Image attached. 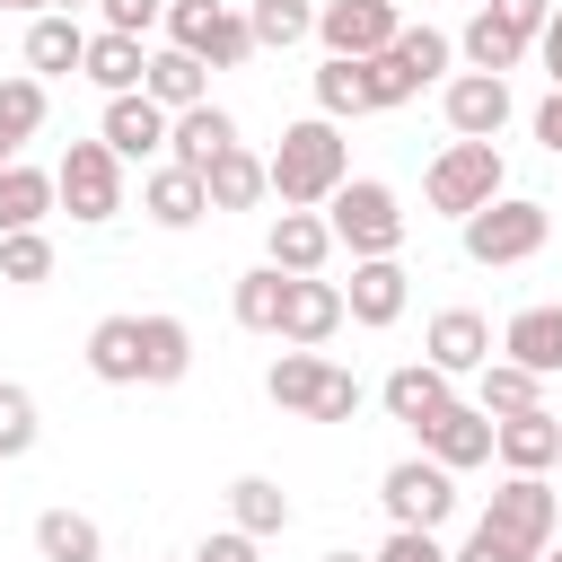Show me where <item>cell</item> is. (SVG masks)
I'll return each mask as SVG.
<instances>
[{"instance_id": "1", "label": "cell", "mask_w": 562, "mask_h": 562, "mask_svg": "<svg viewBox=\"0 0 562 562\" xmlns=\"http://www.w3.org/2000/svg\"><path fill=\"white\" fill-rule=\"evenodd\" d=\"M263 167H272V202H281V211H325V202L351 184V140H342V123L307 114V123L281 132V149H272Z\"/></svg>"}, {"instance_id": "2", "label": "cell", "mask_w": 562, "mask_h": 562, "mask_svg": "<svg viewBox=\"0 0 562 562\" xmlns=\"http://www.w3.org/2000/svg\"><path fill=\"white\" fill-rule=\"evenodd\" d=\"M501 193H509L501 140H448V149L430 158V176H422V202H430L439 220H474V211L501 202Z\"/></svg>"}, {"instance_id": "3", "label": "cell", "mask_w": 562, "mask_h": 562, "mask_svg": "<svg viewBox=\"0 0 562 562\" xmlns=\"http://www.w3.org/2000/svg\"><path fill=\"white\" fill-rule=\"evenodd\" d=\"M457 237H465V263L501 272V263H527V255H544V237H553V211H544L536 193H501V202H483L474 220H457Z\"/></svg>"}, {"instance_id": "4", "label": "cell", "mask_w": 562, "mask_h": 562, "mask_svg": "<svg viewBox=\"0 0 562 562\" xmlns=\"http://www.w3.org/2000/svg\"><path fill=\"white\" fill-rule=\"evenodd\" d=\"M263 395H272L281 413H299V422H351V413H360V378L334 369L325 351H281V360L263 369Z\"/></svg>"}, {"instance_id": "5", "label": "cell", "mask_w": 562, "mask_h": 562, "mask_svg": "<svg viewBox=\"0 0 562 562\" xmlns=\"http://www.w3.org/2000/svg\"><path fill=\"white\" fill-rule=\"evenodd\" d=\"M325 228H334V246H351V263H378V255L404 246V202H395V184L351 176V184L325 202Z\"/></svg>"}, {"instance_id": "6", "label": "cell", "mask_w": 562, "mask_h": 562, "mask_svg": "<svg viewBox=\"0 0 562 562\" xmlns=\"http://www.w3.org/2000/svg\"><path fill=\"white\" fill-rule=\"evenodd\" d=\"M474 527L509 536V544L536 562V553H553V527H562V492H553L544 474H501V492L483 501V518H474Z\"/></svg>"}, {"instance_id": "7", "label": "cell", "mask_w": 562, "mask_h": 562, "mask_svg": "<svg viewBox=\"0 0 562 562\" xmlns=\"http://www.w3.org/2000/svg\"><path fill=\"white\" fill-rule=\"evenodd\" d=\"M378 509H386V527H422V536H439L448 509H457V474L430 465V457H395V465L378 474Z\"/></svg>"}, {"instance_id": "8", "label": "cell", "mask_w": 562, "mask_h": 562, "mask_svg": "<svg viewBox=\"0 0 562 562\" xmlns=\"http://www.w3.org/2000/svg\"><path fill=\"white\" fill-rule=\"evenodd\" d=\"M167 44L193 53V61H211V70H237L255 53V26L228 0H167Z\"/></svg>"}, {"instance_id": "9", "label": "cell", "mask_w": 562, "mask_h": 562, "mask_svg": "<svg viewBox=\"0 0 562 562\" xmlns=\"http://www.w3.org/2000/svg\"><path fill=\"white\" fill-rule=\"evenodd\" d=\"M53 184H61V211H70L79 228H105V220L123 211V158H114L105 140H70L61 167H53Z\"/></svg>"}, {"instance_id": "10", "label": "cell", "mask_w": 562, "mask_h": 562, "mask_svg": "<svg viewBox=\"0 0 562 562\" xmlns=\"http://www.w3.org/2000/svg\"><path fill=\"white\" fill-rule=\"evenodd\" d=\"M395 35H404L395 0H316V44L334 61H378Z\"/></svg>"}, {"instance_id": "11", "label": "cell", "mask_w": 562, "mask_h": 562, "mask_svg": "<svg viewBox=\"0 0 562 562\" xmlns=\"http://www.w3.org/2000/svg\"><path fill=\"white\" fill-rule=\"evenodd\" d=\"M342 325H351L342 281H325V272H290V299H281V342H290V351H316V342H334Z\"/></svg>"}, {"instance_id": "12", "label": "cell", "mask_w": 562, "mask_h": 562, "mask_svg": "<svg viewBox=\"0 0 562 562\" xmlns=\"http://www.w3.org/2000/svg\"><path fill=\"white\" fill-rule=\"evenodd\" d=\"M492 430H501V422H492L483 404H465V395H457V404H448L439 422H422L413 439H422V457H430V465L465 474V465H492Z\"/></svg>"}, {"instance_id": "13", "label": "cell", "mask_w": 562, "mask_h": 562, "mask_svg": "<svg viewBox=\"0 0 562 562\" xmlns=\"http://www.w3.org/2000/svg\"><path fill=\"white\" fill-rule=\"evenodd\" d=\"M439 114H448L457 140H501V123H509V79H492V70H457V79L439 88Z\"/></svg>"}, {"instance_id": "14", "label": "cell", "mask_w": 562, "mask_h": 562, "mask_svg": "<svg viewBox=\"0 0 562 562\" xmlns=\"http://www.w3.org/2000/svg\"><path fill=\"white\" fill-rule=\"evenodd\" d=\"M167 123H176V114H167V105H149V97L132 88V97H105L97 140H105L123 167H132V158H149V167H158V158H167Z\"/></svg>"}, {"instance_id": "15", "label": "cell", "mask_w": 562, "mask_h": 562, "mask_svg": "<svg viewBox=\"0 0 562 562\" xmlns=\"http://www.w3.org/2000/svg\"><path fill=\"white\" fill-rule=\"evenodd\" d=\"M422 360L448 369V378H474V369L492 360V316H483V307H439L430 334H422Z\"/></svg>"}, {"instance_id": "16", "label": "cell", "mask_w": 562, "mask_h": 562, "mask_svg": "<svg viewBox=\"0 0 562 562\" xmlns=\"http://www.w3.org/2000/svg\"><path fill=\"white\" fill-rule=\"evenodd\" d=\"M140 211H149V228H202V211H211V184L193 176V167H176V158H158L149 176H140Z\"/></svg>"}, {"instance_id": "17", "label": "cell", "mask_w": 562, "mask_h": 562, "mask_svg": "<svg viewBox=\"0 0 562 562\" xmlns=\"http://www.w3.org/2000/svg\"><path fill=\"white\" fill-rule=\"evenodd\" d=\"M404 299H413V272L395 263V255H378V263H351V281H342V307H351V325H395L404 316Z\"/></svg>"}, {"instance_id": "18", "label": "cell", "mask_w": 562, "mask_h": 562, "mask_svg": "<svg viewBox=\"0 0 562 562\" xmlns=\"http://www.w3.org/2000/svg\"><path fill=\"white\" fill-rule=\"evenodd\" d=\"M378 404H386L404 430H422V422H439V413L457 404V378H448V369H430V360H404V369H386Z\"/></svg>"}, {"instance_id": "19", "label": "cell", "mask_w": 562, "mask_h": 562, "mask_svg": "<svg viewBox=\"0 0 562 562\" xmlns=\"http://www.w3.org/2000/svg\"><path fill=\"white\" fill-rule=\"evenodd\" d=\"M325 255H334L325 211H272V220H263V263H281V272H325Z\"/></svg>"}, {"instance_id": "20", "label": "cell", "mask_w": 562, "mask_h": 562, "mask_svg": "<svg viewBox=\"0 0 562 562\" xmlns=\"http://www.w3.org/2000/svg\"><path fill=\"white\" fill-rule=\"evenodd\" d=\"M492 457H501V474H553L562 465V422L553 413H509L492 430Z\"/></svg>"}, {"instance_id": "21", "label": "cell", "mask_w": 562, "mask_h": 562, "mask_svg": "<svg viewBox=\"0 0 562 562\" xmlns=\"http://www.w3.org/2000/svg\"><path fill=\"white\" fill-rule=\"evenodd\" d=\"M140 97H149V105H167V114H193V105H211V61H193V53L158 44V53H149V70H140Z\"/></svg>"}, {"instance_id": "22", "label": "cell", "mask_w": 562, "mask_h": 562, "mask_svg": "<svg viewBox=\"0 0 562 562\" xmlns=\"http://www.w3.org/2000/svg\"><path fill=\"white\" fill-rule=\"evenodd\" d=\"M79 61H88V26H79L70 9L26 18V70H35V79H70Z\"/></svg>"}, {"instance_id": "23", "label": "cell", "mask_w": 562, "mask_h": 562, "mask_svg": "<svg viewBox=\"0 0 562 562\" xmlns=\"http://www.w3.org/2000/svg\"><path fill=\"white\" fill-rule=\"evenodd\" d=\"M501 360H518L536 378H562V307H518L501 325Z\"/></svg>"}, {"instance_id": "24", "label": "cell", "mask_w": 562, "mask_h": 562, "mask_svg": "<svg viewBox=\"0 0 562 562\" xmlns=\"http://www.w3.org/2000/svg\"><path fill=\"white\" fill-rule=\"evenodd\" d=\"M220 149H237V114H228V105H193V114H176V123H167V158H176V167H193V176H202Z\"/></svg>"}, {"instance_id": "25", "label": "cell", "mask_w": 562, "mask_h": 562, "mask_svg": "<svg viewBox=\"0 0 562 562\" xmlns=\"http://www.w3.org/2000/svg\"><path fill=\"white\" fill-rule=\"evenodd\" d=\"M88 378L97 386H140V316H97L88 325Z\"/></svg>"}, {"instance_id": "26", "label": "cell", "mask_w": 562, "mask_h": 562, "mask_svg": "<svg viewBox=\"0 0 562 562\" xmlns=\"http://www.w3.org/2000/svg\"><path fill=\"white\" fill-rule=\"evenodd\" d=\"M140 70H149L140 35H114V26H97V35H88V61H79V79H88V88L132 97V88H140Z\"/></svg>"}, {"instance_id": "27", "label": "cell", "mask_w": 562, "mask_h": 562, "mask_svg": "<svg viewBox=\"0 0 562 562\" xmlns=\"http://www.w3.org/2000/svg\"><path fill=\"white\" fill-rule=\"evenodd\" d=\"M202 184H211V211H255V202L272 193V167L237 140V149H220V158L202 167Z\"/></svg>"}, {"instance_id": "28", "label": "cell", "mask_w": 562, "mask_h": 562, "mask_svg": "<svg viewBox=\"0 0 562 562\" xmlns=\"http://www.w3.org/2000/svg\"><path fill=\"white\" fill-rule=\"evenodd\" d=\"M184 369H193V325L140 316V386H184Z\"/></svg>"}, {"instance_id": "29", "label": "cell", "mask_w": 562, "mask_h": 562, "mask_svg": "<svg viewBox=\"0 0 562 562\" xmlns=\"http://www.w3.org/2000/svg\"><path fill=\"white\" fill-rule=\"evenodd\" d=\"M61 202V184H53V167H0V237H18V228H44V211Z\"/></svg>"}, {"instance_id": "30", "label": "cell", "mask_w": 562, "mask_h": 562, "mask_svg": "<svg viewBox=\"0 0 562 562\" xmlns=\"http://www.w3.org/2000/svg\"><path fill=\"white\" fill-rule=\"evenodd\" d=\"M474 404H483L492 422H509V413H544V378L518 369V360H483V369H474Z\"/></svg>"}, {"instance_id": "31", "label": "cell", "mask_w": 562, "mask_h": 562, "mask_svg": "<svg viewBox=\"0 0 562 562\" xmlns=\"http://www.w3.org/2000/svg\"><path fill=\"white\" fill-rule=\"evenodd\" d=\"M35 132H44V79L18 70V79H0V167H18Z\"/></svg>"}, {"instance_id": "32", "label": "cell", "mask_w": 562, "mask_h": 562, "mask_svg": "<svg viewBox=\"0 0 562 562\" xmlns=\"http://www.w3.org/2000/svg\"><path fill=\"white\" fill-rule=\"evenodd\" d=\"M457 53H465V70H492V79H509V70H518L536 44H527V35H509L492 9H474V18H465V35H457Z\"/></svg>"}, {"instance_id": "33", "label": "cell", "mask_w": 562, "mask_h": 562, "mask_svg": "<svg viewBox=\"0 0 562 562\" xmlns=\"http://www.w3.org/2000/svg\"><path fill=\"white\" fill-rule=\"evenodd\" d=\"M281 299H290V272H281V263H255V272H237L228 316H237L246 334H281Z\"/></svg>"}, {"instance_id": "34", "label": "cell", "mask_w": 562, "mask_h": 562, "mask_svg": "<svg viewBox=\"0 0 562 562\" xmlns=\"http://www.w3.org/2000/svg\"><path fill=\"white\" fill-rule=\"evenodd\" d=\"M105 553V527L88 509H44L35 518V562H97Z\"/></svg>"}, {"instance_id": "35", "label": "cell", "mask_w": 562, "mask_h": 562, "mask_svg": "<svg viewBox=\"0 0 562 562\" xmlns=\"http://www.w3.org/2000/svg\"><path fill=\"white\" fill-rule=\"evenodd\" d=\"M228 527H246V536H281V527H290V492H281L272 474H237V483H228Z\"/></svg>"}, {"instance_id": "36", "label": "cell", "mask_w": 562, "mask_h": 562, "mask_svg": "<svg viewBox=\"0 0 562 562\" xmlns=\"http://www.w3.org/2000/svg\"><path fill=\"white\" fill-rule=\"evenodd\" d=\"M246 26H255V53H290L316 35V0H246Z\"/></svg>"}, {"instance_id": "37", "label": "cell", "mask_w": 562, "mask_h": 562, "mask_svg": "<svg viewBox=\"0 0 562 562\" xmlns=\"http://www.w3.org/2000/svg\"><path fill=\"white\" fill-rule=\"evenodd\" d=\"M316 114L325 123H351V114H369V70L360 61H316Z\"/></svg>"}, {"instance_id": "38", "label": "cell", "mask_w": 562, "mask_h": 562, "mask_svg": "<svg viewBox=\"0 0 562 562\" xmlns=\"http://www.w3.org/2000/svg\"><path fill=\"white\" fill-rule=\"evenodd\" d=\"M0 281H9V290H44V281H53V237H44V228L0 237Z\"/></svg>"}, {"instance_id": "39", "label": "cell", "mask_w": 562, "mask_h": 562, "mask_svg": "<svg viewBox=\"0 0 562 562\" xmlns=\"http://www.w3.org/2000/svg\"><path fill=\"white\" fill-rule=\"evenodd\" d=\"M35 439H44V413H35V395H26L18 378H0V465H9V457H26Z\"/></svg>"}, {"instance_id": "40", "label": "cell", "mask_w": 562, "mask_h": 562, "mask_svg": "<svg viewBox=\"0 0 562 562\" xmlns=\"http://www.w3.org/2000/svg\"><path fill=\"white\" fill-rule=\"evenodd\" d=\"M395 53H404V70H413L422 88H448V61H457V44H448L439 26H404V35H395Z\"/></svg>"}, {"instance_id": "41", "label": "cell", "mask_w": 562, "mask_h": 562, "mask_svg": "<svg viewBox=\"0 0 562 562\" xmlns=\"http://www.w3.org/2000/svg\"><path fill=\"white\" fill-rule=\"evenodd\" d=\"M378 562H457L439 536H422V527H386V544H378Z\"/></svg>"}, {"instance_id": "42", "label": "cell", "mask_w": 562, "mask_h": 562, "mask_svg": "<svg viewBox=\"0 0 562 562\" xmlns=\"http://www.w3.org/2000/svg\"><path fill=\"white\" fill-rule=\"evenodd\" d=\"M193 562H263V536L220 527V536H202V544H193Z\"/></svg>"}, {"instance_id": "43", "label": "cell", "mask_w": 562, "mask_h": 562, "mask_svg": "<svg viewBox=\"0 0 562 562\" xmlns=\"http://www.w3.org/2000/svg\"><path fill=\"white\" fill-rule=\"evenodd\" d=\"M97 9H105L114 35H149V26H167V0H97Z\"/></svg>"}, {"instance_id": "44", "label": "cell", "mask_w": 562, "mask_h": 562, "mask_svg": "<svg viewBox=\"0 0 562 562\" xmlns=\"http://www.w3.org/2000/svg\"><path fill=\"white\" fill-rule=\"evenodd\" d=\"M483 9H492L509 35H527V44H536V35H544V18H553V0H483Z\"/></svg>"}, {"instance_id": "45", "label": "cell", "mask_w": 562, "mask_h": 562, "mask_svg": "<svg viewBox=\"0 0 562 562\" xmlns=\"http://www.w3.org/2000/svg\"><path fill=\"white\" fill-rule=\"evenodd\" d=\"M457 562H527V553H518V544H509V536H492V527H474V536H465V553H457Z\"/></svg>"}, {"instance_id": "46", "label": "cell", "mask_w": 562, "mask_h": 562, "mask_svg": "<svg viewBox=\"0 0 562 562\" xmlns=\"http://www.w3.org/2000/svg\"><path fill=\"white\" fill-rule=\"evenodd\" d=\"M536 140H544V149H553V158H562V88H553V97H544V105H536Z\"/></svg>"}, {"instance_id": "47", "label": "cell", "mask_w": 562, "mask_h": 562, "mask_svg": "<svg viewBox=\"0 0 562 562\" xmlns=\"http://www.w3.org/2000/svg\"><path fill=\"white\" fill-rule=\"evenodd\" d=\"M536 53H544V79H553V88H562V9H553V18H544V35H536Z\"/></svg>"}, {"instance_id": "48", "label": "cell", "mask_w": 562, "mask_h": 562, "mask_svg": "<svg viewBox=\"0 0 562 562\" xmlns=\"http://www.w3.org/2000/svg\"><path fill=\"white\" fill-rule=\"evenodd\" d=\"M0 9H18V18H44V9H53V0H0Z\"/></svg>"}, {"instance_id": "49", "label": "cell", "mask_w": 562, "mask_h": 562, "mask_svg": "<svg viewBox=\"0 0 562 562\" xmlns=\"http://www.w3.org/2000/svg\"><path fill=\"white\" fill-rule=\"evenodd\" d=\"M325 562H378V553H351V544H342V553H325Z\"/></svg>"}, {"instance_id": "50", "label": "cell", "mask_w": 562, "mask_h": 562, "mask_svg": "<svg viewBox=\"0 0 562 562\" xmlns=\"http://www.w3.org/2000/svg\"><path fill=\"white\" fill-rule=\"evenodd\" d=\"M536 562H562V544H553V553H536Z\"/></svg>"}, {"instance_id": "51", "label": "cell", "mask_w": 562, "mask_h": 562, "mask_svg": "<svg viewBox=\"0 0 562 562\" xmlns=\"http://www.w3.org/2000/svg\"><path fill=\"white\" fill-rule=\"evenodd\" d=\"M53 9H79V0H53Z\"/></svg>"}, {"instance_id": "52", "label": "cell", "mask_w": 562, "mask_h": 562, "mask_svg": "<svg viewBox=\"0 0 562 562\" xmlns=\"http://www.w3.org/2000/svg\"><path fill=\"white\" fill-rule=\"evenodd\" d=\"M176 562H193V553H176Z\"/></svg>"}, {"instance_id": "53", "label": "cell", "mask_w": 562, "mask_h": 562, "mask_svg": "<svg viewBox=\"0 0 562 562\" xmlns=\"http://www.w3.org/2000/svg\"><path fill=\"white\" fill-rule=\"evenodd\" d=\"M474 9H483V0H474Z\"/></svg>"}]
</instances>
